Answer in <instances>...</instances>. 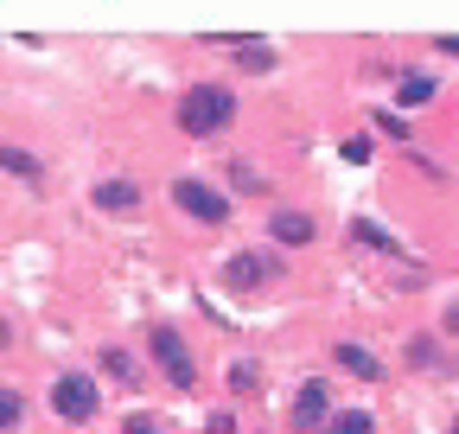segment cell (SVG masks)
<instances>
[{"label":"cell","instance_id":"obj_1","mask_svg":"<svg viewBox=\"0 0 459 434\" xmlns=\"http://www.w3.org/2000/svg\"><path fill=\"white\" fill-rule=\"evenodd\" d=\"M223 122H237V96H230L223 83H198V90H186L179 96V128L186 135H217Z\"/></svg>","mask_w":459,"mask_h":434},{"label":"cell","instance_id":"obj_2","mask_svg":"<svg viewBox=\"0 0 459 434\" xmlns=\"http://www.w3.org/2000/svg\"><path fill=\"white\" fill-rule=\"evenodd\" d=\"M172 204L186 217H198V224H230V198L211 192L204 179H172Z\"/></svg>","mask_w":459,"mask_h":434},{"label":"cell","instance_id":"obj_3","mask_svg":"<svg viewBox=\"0 0 459 434\" xmlns=\"http://www.w3.org/2000/svg\"><path fill=\"white\" fill-rule=\"evenodd\" d=\"M147 345H153L160 370H166L179 390H192V384H198V370H192V352L179 345V333H172V326H147Z\"/></svg>","mask_w":459,"mask_h":434},{"label":"cell","instance_id":"obj_4","mask_svg":"<svg viewBox=\"0 0 459 434\" xmlns=\"http://www.w3.org/2000/svg\"><path fill=\"white\" fill-rule=\"evenodd\" d=\"M51 409L65 415V421H90V415H96V384H90L83 370L57 377V384H51Z\"/></svg>","mask_w":459,"mask_h":434},{"label":"cell","instance_id":"obj_5","mask_svg":"<svg viewBox=\"0 0 459 434\" xmlns=\"http://www.w3.org/2000/svg\"><path fill=\"white\" fill-rule=\"evenodd\" d=\"M268 275H281V262H274V256H255V249H243V256L223 262V288H230V294H255Z\"/></svg>","mask_w":459,"mask_h":434},{"label":"cell","instance_id":"obj_6","mask_svg":"<svg viewBox=\"0 0 459 434\" xmlns=\"http://www.w3.org/2000/svg\"><path fill=\"white\" fill-rule=\"evenodd\" d=\"M325 409H332L325 384H319V377H307L300 396H294V428H325Z\"/></svg>","mask_w":459,"mask_h":434},{"label":"cell","instance_id":"obj_7","mask_svg":"<svg viewBox=\"0 0 459 434\" xmlns=\"http://www.w3.org/2000/svg\"><path fill=\"white\" fill-rule=\"evenodd\" d=\"M217 45H230V58L243 71H274V45L268 39H217Z\"/></svg>","mask_w":459,"mask_h":434},{"label":"cell","instance_id":"obj_8","mask_svg":"<svg viewBox=\"0 0 459 434\" xmlns=\"http://www.w3.org/2000/svg\"><path fill=\"white\" fill-rule=\"evenodd\" d=\"M332 364H344L351 377H364V384H377V377H383V364H377L364 345H332Z\"/></svg>","mask_w":459,"mask_h":434},{"label":"cell","instance_id":"obj_9","mask_svg":"<svg viewBox=\"0 0 459 434\" xmlns=\"http://www.w3.org/2000/svg\"><path fill=\"white\" fill-rule=\"evenodd\" d=\"M96 204H102V211H134V204H141V186H134V179H102V186H96Z\"/></svg>","mask_w":459,"mask_h":434},{"label":"cell","instance_id":"obj_10","mask_svg":"<svg viewBox=\"0 0 459 434\" xmlns=\"http://www.w3.org/2000/svg\"><path fill=\"white\" fill-rule=\"evenodd\" d=\"M274 243H313V217L307 211H274Z\"/></svg>","mask_w":459,"mask_h":434},{"label":"cell","instance_id":"obj_11","mask_svg":"<svg viewBox=\"0 0 459 434\" xmlns=\"http://www.w3.org/2000/svg\"><path fill=\"white\" fill-rule=\"evenodd\" d=\"M434 90H440L434 77H402V83H395V96H402V108H421V102H434Z\"/></svg>","mask_w":459,"mask_h":434},{"label":"cell","instance_id":"obj_12","mask_svg":"<svg viewBox=\"0 0 459 434\" xmlns=\"http://www.w3.org/2000/svg\"><path fill=\"white\" fill-rule=\"evenodd\" d=\"M370 428H377V421H370L364 409H338V415L325 421V434H370Z\"/></svg>","mask_w":459,"mask_h":434},{"label":"cell","instance_id":"obj_13","mask_svg":"<svg viewBox=\"0 0 459 434\" xmlns=\"http://www.w3.org/2000/svg\"><path fill=\"white\" fill-rule=\"evenodd\" d=\"M0 167L20 173V179H39V160H32V153H20V147H0Z\"/></svg>","mask_w":459,"mask_h":434},{"label":"cell","instance_id":"obj_14","mask_svg":"<svg viewBox=\"0 0 459 434\" xmlns=\"http://www.w3.org/2000/svg\"><path fill=\"white\" fill-rule=\"evenodd\" d=\"M20 415H26V403H20L7 384H0V434H7V428H20Z\"/></svg>","mask_w":459,"mask_h":434},{"label":"cell","instance_id":"obj_15","mask_svg":"<svg viewBox=\"0 0 459 434\" xmlns=\"http://www.w3.org/2000/svg\"><path fill=\"white\" fill-rule=\"evenodd\" d=\"M102 370H115L122 384H134V358H128L122 345H108V352H102Z\"/></svg>","mask_w":459,"mask_h":434},{"label":"cell","instance_id":"obj_16","mask_svg":"<svg viewBox=\"0 0 459 434\" xmlns=\"http://www.w3.org/2000/svg\"><path fill=\"white\" fill-rule=\"evenodd\" d=\"M255 377H262L255 364H237V370H230V390H255Z\"/></svg>","mask_w":459,"mask_h":434},{"label":"cell","instance_id":"obj_17","mask_svg":"<svg viewBox=\"0 0 459 434\" xmlns=\"http://www.w3.org/2000/svg\"><path fill=\"white\" fill-rule=\"evenodd\" d=\"M344 160H351V167H364V160H370V141H364V135H351V141H344Z\"/></svg>","mask_w":459,"mask_h":434},{"label":"cell","instance_id":"obj_18","mask_svg":"<svg viewBox=\"0 0 459 434\" xmlns=\"http://www.w3.org/2000/svg\"><path fill=\"white\" fill-rule=\"evenodd\" d=\"M230 173H237V192H262V173L255 167H230Z\"/></svg>","mask_w":459,"mask_h":434},{"label":"cell","instance_id":"obj_19","mask_svg":"<svg viewBox=\"0 0 459 434\" xmlns=\"http://www.w3.org/2000/svg\"><path fill=\"white\" fill-rule=\"evenodd\" d=\"M128 434H160V421H153V415H134V421H128Z\"/></svg>","mask_w":459,"mask_h":434},{"label":"cell","instance_id":"obj_20","mask_svg":"<svg viewBox=\"0 0 459 434\" xmlns=\"http://www.w3.org/2000/svg\"><path fill=\"white\" fill-rule=\"evenodd\" d=\"M440 51H446V58H459V39H440Z\"/></svg>","mask_w":459,"mask_h":434},{"label":"cell","instance_id":"obj_21","mask_svg":"<svg viewBox=\"0 0 459 434\" xmlns=\"http://www.w3.org/2000/svg\"><path fill=\"white\" fill-rule=\"evenodd\" d=\"M446 326H453V333H459V307H453V313H446Z\"/></svg>","mask_w":459,"mask_h":434},{"label":"cell","instance_id":"obj_22","mask_svg":"<svg viewBox=\"0 0 459 434\" xmlns=\"http://www.w3.org/2000/svg\"><path fill=\"white\" fill-rule=\"evenodd\" d=\"M7 339H13V333H7V319H0V345H7Z\"/></svg>","mask_w":459,"mask_h":434},{"label":"cell","instance_id":"obj_23","mask_svg":"<svg viewBox=\"0 0 459 434\" xmlns=\"http://www.w3.org/2000/svg\"><path fill=\"white\" fill-rule=\"evenodd\" d=\"M453 434H459V421H453Z\"/></svg>","mask_w":459,"mask_h":434}]
</instances>
